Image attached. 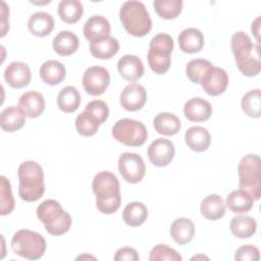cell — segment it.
<instances>
[{
  "mask_svg": "<svg viewBox=\"0 0 261 261\" xmlns=\"http://www.w3.org/2000/svg\"><path fill=\"white\" fill-rule=\"evenodd\" d=\"M118 170L125 181L137 184L143 179L146 173V166L139 154L125 152L119 156Z\"/></svg>",
  "mask_w": 261,
  "mask_h": 261,
  "instance_id": "obj_10",
  "label": "cell"
},
{
  "mask_svg": "<svg viewBox=\"0 0 261 261\" xmlns=\"http://www.w3.org/2000/svg\"><path fill=\"white\" fill-rule=\"evenodd\" d=\"M66 75L64 65L57 60H47L40 67V76L42 81L50 86L60 84Z\"/></svg>",
  "mask_w": 261,
  "mask_h": 261,
  "instance_id": "obj_27",
  "label": "cell"
},
{
  "mask_svg": "<svg viewBox=\"0 0 261 261\" xmlns=\"http://www.w3.org/2000/svg\"><path fill=\"white\" fill-rule=\"evenodd\" d=\"M84 36L90 43L110 37V23L102 15H92L84 25Z\"/></svg>",
  "mask_w": 261,
  "mask_h": 261,
  "instance_id": "obj_16",
  "label": "cell"
},
{
  "mask_svg": "<svg viewBox=\"0 0 261 261\" xmlns=\"http://www.w3.org/2000/svg\"><path fill=\"white\" fill-rule=\"evenodd\" d=\"M177 41L179 49L189 54L200 52L204 46V36L196 28H188L181 31Z\"/></svg>",
  "mask_w": 261,
  "mask_h": 261,
  "instance_id": "obj_20",
  "label": "cell"
},
{
  "mask_svg": "<svg viewBox=\"0 0 261 261\" xmlns=\"http://www.w3.org/2000/svg\"><path fill=\"white\" fill-rule=\"evenodd\" d=\"M74 124L77 133L84 137L94 136L100 126V122L85 110L76 116Z\"/></svg>",
  "mask_w": 261,
  "mask_h": 261,
  "instance_id": "obj_37",
  "label": "cell"
},
{
  "mask_svg": "<svg viewBox=\"0 0 261 261\" xmlns=\"http://www.w3.org/2000/svg\"><path fill=\"white\" fill-rule=\"evenodd\" d=\"M231 233L239 239H248L255 234L257 230L256 220L248 215H237L229 223Z\"/></svg>",
  "mask_w": 261,
  "mask_h": 261,
  "instance_id": "obj_29",
  "label": "cell"
},
{
  "mask_svg": "<svg viewBox=\"0 0 261 261\" xmlns=\"http://www.w3.org/2000/svg\"><path fill=\"white\" fill-rule=\"evenodd\" d=\"M259 250L252 245H245L240 247L234 255V259L239 261H257L259 260Z\"/></svg>",
  "mask_w": 261,
  "mask_h": 261,
  "instance_id": "obj_42",
  "label": "cell"
},
{
  "mask_svg": "<svg viewBox=\"0 0 261 261\" xmlns=\"http://www.w3.org/2000/svg\"><path fill=\"white\" fill-rule=\"evenodd\" d=\"M19 179L18 194L25 202H36L45 193L44 171L42 166L33 160L22 162L17 170Z\"/></svg>",
  "mask_w": 261,
  "mask_h": 261,
  "instance_id": "obj_3",
  "label": "cell"
},
{
  "mask_svg": "<svg viewBox=\"0 0 261 261\" xmlns=\"http://www.w3.org/2000/svg\"><path fill=\"white\" fill-rule=\"evenodd\" d=\"M230 46L239 70L246 76H255L260 72V46L252 43L251 38L244 32L232 35Z\"/></svg>",
  "mask_w": 261,
  "mask_h": 261,
  "instance_id": "obj_2",
  "label": "cell"
},
{
  "mask_svg": "<svg viewBox=\"0 0 261 261\" xmlns=\"http://www.w3.org/2000/svg\"><path fill=\"white\" fill-rule=\"evenodd\" d=\"M120 105L127 111H138L142 109L147 100L145 88L137 83L127 85L120 93Z\"/></svg>",
  "mask_w": 261,
  "mask_h": 261,
  "instance_id": "obj_14",
  "label": "cell"
},
{
  "mask_svg": "<svg viewBox=\"0 0 261 261\" xmlns=\"http://www.w3.org/2000/svg\"><path fill=\"white\" fill-rule=\"evenodd\" d=\"M175 149L171 141L158 138L153 141L148 148V158L150 162L158 167L168 165L174 157Z\"/></svg>",
  "mask_w": 261,
  "mask_h": 261,
  "instance_id": "obj_13",
  "label": "cell"
},
{
  "mask_svg": "<svg viewBox=\"0 0 261 261\" xmlns=\"http://www.w3.org/2000/svg\"><path fill=\"white\" fill-rule=\"evenodd\" d=\"M200 85L208 95L218 96L224 93L228 86L227 72L223 68L211 65L201 79Z\"/></svg>",
  "mask_w": 261,
  "mask_h": 261,
  "instance_id": "obj_12",
  "label": "cell"
},
{
  "mask_svg": "<svg viewBox=\"0 0 261 261\" xmlns=\"http://www.w3.org/2000/svg\"><path fill=\"white\" fill-rule=\"evenodd\" d=\"M31 77L32 73L29 65L20 61L11 62L4 70V80L13 89L27 87L31 82Z\"/></svg>",
  "mask_w": 261,
  "mask_h": 261,
  "instance_id": "obj_15",
  "label": "cell"
},
{
  "mask_svg": "<svg viewBox=\"0 0 261 261\" xmlns=\"http://www.w3.org/2000/svg\"><path fill=\"white\" fill-rule=\"evenodd\" d=\"M253 198L244 190H234L226 197V206L233 213L242 214L250 211L253 207Z\"/></svg>",
  "mask_w": 261,
  "mask_h": 261,
  "instance_id": "obj_30",
  "label": "cell"
},
{
  "mask_svg": "<svg viewBox=\"0 0 261 261\" xmlns=\"http://www.w3.org/2000/svg\"><path fill=\"white\" fill-rule=\"evenodd\" d=\"M25 115L15 106H9L0 114V126L4 132L13 133L21 128L25 123Z\"/></svg>",
  "mask_w": 261,
  "mask_h": 261,
  "instance_id": "obj_25",
  "label": "cell"
},
{
  "mask_svg": "<svg viewBox=\"0 0 261 261\" xmlns=\"http://www.w3.org/2000/svg\"><path fill=\"white\" fill-rule=\"evenodd\" d=\"M112 136L117 142L125 146L140 147L146 142L148 130L141 121L122 118L113 125Z\"/></svg>",
  "mask_w": 261,
  "mask_h": 261,
  "instance_id": "obj_9",
  "label": "cell"
},
{
  "mask_svg": "<svg viewBox=\"0 0 261 261\" xmlns=\"http://www.w3.org/2000/svg\"><path fill=\"white\" fill-rule=\"evenodd\" d=\"M185 141L188 147L195 152L206 151L211 143L209 132L202 126H191L185 134Z\"/></svg>",
  "mask_w": 261,
  "mask_h": 261,
  "instance_id": "obj_21",
  "label": "cell"
},
{
  "mask_svg": "<svg viewBox=\"0 0 261 261\" xmlns=\"http://www.w3.org/2000/svg\"><path fill=\"white\" fill-rule=\"evenodd\" d=\"M96 195V207L103 214H113L121 204L120 186L114 173L103 170L98 172L92 182Z\"/></svg>",
  "mask_w": 261,
  "mask_h": 261,
  "instance_id": "obj_1",
  "label": "cell"
},
{
  "mask_svg": "<svg viewBox=\"0 0 261 261\" xmlns=\"http://www.w3.org/2000/svg\"><path fill=\"white\" fill-rule=\"evenodd\" d=\"M18 108L29 118L40 116L45 109V100L42 94L36 91L23 93L18 100Z\"/></svg>",
  "mask_w": 261,
  "mask_h": 261,
  "instance_id": "obj_18",
  "label": "cell"
},
{
  "mask_svg": "<svg viewBox=\"0 0 261 261\" xmlns=\"http://www.w3.org/2000/svg\"><path fill=\"white\" fill-rule=\"evenodd\" d=\"M115 261H138L139 255L138 252L130 247H123L117 250L115 256Z\"/></svg>",
  "mask_w": 261,
  "mask_h": 261,
  "instance_id": "obj_43",
  "label": "cell"
},
{
  "mask_svg": "<svg viewBox=\"0 0 261 261\" xmlns=\"http://www.w3.org/2000/svg\"><path fill=\"white\" fill-rule=\"evenodd\" d=\"M37 216L51 236H62L71 225V216L65 212L59 202L53 199L43 201L37 207Z\"/></svg>",
  "mask_w": 261,
  "mask_h": 261,
  "instance_id": "obj_5",
  "label": "cell"
},
{
  "mask_svg": "<svg viewBox=\"0 0 261 261\" xmlns=\"http://www.w3.org/2000/svg\"><path fill=\"white\" fill-rule=\"evenodd\" d=\"M148 217V209L141 202H132L127 204L122 211V219L126 225L138 227L142 225Z\"/></svg>",
  "mask_w": 261,
  "mask_h": 261,
  "instance_id": "obj_31",
  "label": "cell"
},
{
  "mask_svg": "<svg viewBox=\"0 0 261 261\" xmlns=\"http://www.w3.org/2000/svg\"><path fill=\"white\" fill-rule=\"evenodd\" d=\"M46 247V241L43 236L29 229L17 230L11 239L13 252L29 260L40 259L44 255Z\"/></svg>",
  "mask_w": 261,
  "mask_h": 261,
  "instance_id": "obj_8",
  "label": "cell"
},
{
  "mask_svg": "<svg viewBox=\"0 0 261 261\" xmlns=\"http://www.w3.org/2000/svg\"><path fill=\"white\" fill-rule=\"evenodd\" d=\"M153 126L160 135L173 136L179 132L181 123L176 115L169 112H161L154 117Z\"/></svg>",
  "mask_w": 261,
  "mask_h": 261,
  "instance_id": "obj_28",
  "label": "cell"
},
{
  "mask_svg": "<svg viewBox=\"0 0 261 261\" xmlns=\"http://www.w3.org/2000/svg\"><path fill=\"white\" fill-rule=\"evenodd\" d=\"M153 7L156 13L163 19H174L182 10L181 0H155Z\"/></svg>",
  "mask_w": 261,
  "mask_h": 261,
  "instance_id": "obj_35",
  "label": "cell"
},
{
  "mask_svg": "<svg viewBox=\"0 0 261 261\" xmlns=\"http://www.w3.org/2000/svg\"><path fill=\"white\" fill-rule=\"evenodd\" d=\"M81 103V95L72 86L64 87L57 96L58 108L65 113H72L77 110Z\"/></svg>",
  "mask_w": 261,
  "mask_h": 261,
  "instance_id": "obj_32",
  "label": "cell"
},
{
  "mask_svg": "<svg viewBox=\"0 0 261 261\" xmlns=\"http://www.w3.org/2000/svg\"><path fill=\"white\" fill-rule=\"evenodd\" d=\"M239 187L247 192L254 201L261 196L260 157L257 154L245 155L238 166Z\"/></svg>",
  "mask_w": 261,
  "mask_h": 261,
  "instance_id": "obj_6",
  "label": "cell"
},
{
  "mask_svg": "<svg viewBox=\"0 0 261 261\" xmlns=\"http://www.w3.org/2000/svg\"><path fill=\"white\" fill-rule=\"evenodd\" d=\"M58 15L66 23H75L84 13V8L79 0H61L58 4Z\"/></svg>",
  "mask_w": 261,
  "mask_h": 261,
  "instance_id": "obj_33",
  "label": "cell"
},
{
  "mask_svg": "<svg viewBox=\"0 0 261 261\" xmlns=\"http://www.w3.org/2000/svg\"><path fill=\"white\" fill-rule=\"evenodd\" d=\"M119 74L128 82H135L141 79L144 74V65L142 60L136 56L126 54L123 55L117 62Z\"/></svg>",
  "mask_w": 261,
  "mask_h": 261,
  "instance_id": "obj_19",
  "label": "cell"
},
{
  "mask_svg": "<svg viewBox=\"0 0 261 261\" xmlns=\"http://www.w3.org/2000/svg\"><path fill=\"white\" fill-rule=\"evenodd\" d=\"M1 4H2V6H3V7H2V8H3V9H2V14H3V19H4V18L6 17L5 12H7V9H6L7 7H6V3H5L4 1H2ZM5 25H6V22L3 21V23H2V34H1V37H3V36L6 34V28H5Z\"/></svg>",
  "mask_w": 261,
  "mask_h": 261,
  "instance_id": "obj_45",
  "label": "cell"
},
{
  "mask_svg": "<svg viewBox=\"0 0 261 261\" xmlns=\"http://www.w3.org/2000/svg\"><path fill=\"white\" fill-rule=\"evenodd\" d=\"M182 258L174 249L164 245L158 244L152 248L149 260L150 261H162V260H169V261H180Z\"/></svg>",
  "mask_w": 261,
  "mask_h": 261,
  "instance_id": "obj_40",
  "label": "cell"
},
{
  "mask_svg": "<svg viewBox=\"0 0 261 261\" xmlns=\"http://www.w3.org/2000/svg\"><path fill=\"white\" fill-rule=\"evenodd\" d=\"M29 31L37 37H46L51 34L54 29V19L51 14L38 11L32 14L28 21Z\"/></svg>",
  "mask_w": 261,
  "mask_h": 261,
  "instance_id": "obj_22",
  "label": "cell"
},
{
  "mask_svg": "<svg viewBox=\"0 0 261 261\" xmlns=\"http://www.w3.org/2000/svg\"><path fill=\"white\" fill-rule=\"evenodd\" d=\"M251 30H252V33L254 34L255 38L257 39L258 43L260 42V38H259V32H260V17L258 16L257 18H255V20L252 22V25H251Z\"/></svg>",
  "mask_w": 261,
  "mask_h": 261,
  "instance_id": "obj_44",
  "label": "cell"
},
{
  "mask_svg": "<svg viewBox=\"0 0 261 261\" xmlns=\"http://www.w3.org/2000/svg\"><path fill=\"white\" fill-rule=\"evenodd\" d=\"M119 18L124 30L135 37H144L152 29L150 14L141 1H125L120 7Z\"/></svg>",
  "mask_w": 261,
  "mask_h": 261,
  "instance_id": "obj_4",
  "label": "cell"
},
{
  "mask_svg": "<svg viewBox=\"0 0 261 261\" xmlns=\"http://www.w3.org/2000/svg\"><path fill=\"white\" fill-rule=\"evenodd\" d=\"M0 194H1V215L10 214L14 208V199L11 192L9 180L4 176H0Z\"/></svg>",
  "mask_w": 261,
  "mask_h": 261,
  "instance_id": "obj_39",
  "label": "cell"
},
{
  "mask_svg": "<svg viewBox=\"0 0 261 261\" xmlns=\"http://www.w3.org/2000/svg\"><path fill=\"white\" fill-rule=\"evenodd\" d=\"M110 83V75L106 68L91 66L86 69L83 75V87L91 96L103 94Z\"/></svg>",
  "mask_w": 261,
  "mask_h": 261,
  "instance_id": "obj_11",
  "label": "cell"
},
{
  "mask_svg": "<svg viewBox=\"0 0 261 261\" xmlns=\"http://www.w3.org/2000/svg\"><path fill=\"white\" fill-rule=\"evenodd\" d=\"M80 45L79 38L75 34L70 31H61L53 39L52 47L53 50L61 55L68 56L73 54Z\"/></svg>",
  "mask_w": 261,
  "mask_h": 261,
  "instance_id": "obj_23",
  "label": "cell"
},
{
  "mask_svg": "<svg viewBox=\"0 0 261 261\" xmlns=\"http://www.w3.org/2000/svg\"><path fill=\"white\" fill-rule=\"evenodd\" d=\"M211 104L200 97L188 100L184 106V114L188 120L193 122H201L210 118L212 114Z\"/></svg>",
  "mask_w": 261,
  "mask_h": 261,
  "instance_id": "obj_17",
  "label": "cell"
},
{
  "mask_svg": "<svg viewBox=\"0 0 261 261\" xmlns=\"http://www.w3.org/2000/svg\"><path fill=\"white\" fill-rule=\"evenodd\" d=\"M201 214L208 220H218L225 214V205L219 195L206 196L200 205Z\"/></svg>",
  "mask_w": 261,
  "mask_h": 261,
  "instance_id": "obj_24",
  "label": "cell"
},
{
  "mask_svg": "<svg viewBox=\"0 0 261 261\" xmlns=\"http://www.w3.org/2000/svg\"><path fill=\"white\" fill-rule=\"evenodd\" d=\"M85 111L92 114L102 124L106 121L109 115V108L102 100H93L86 105Z\"/></svg>",
  "mask_w": 261,
  "mask_h": 261,
  "instance_id": "obj_41",
  "label": "cell"
},
{
  "mask_svg": "<svg viewBox=\"0 0 261 261\" xmlns=\"http://www.w3.org/2000/svg\"><path fill=\"white\" fill-rule=\"evenodd\" d=\"M173 40L168 34L160 33L150 41L148 51V62L150 68L157 74L165 73L171 63V52L173 50Z\"/></svg>",
  "mask_w": 261,
  "mask_h": 261,
  "instance_id": "obj_7",
  "label": "cell"
},
{
  "mask_svg": "<svg viewBox=\"0 0 261 261\" xmlns=\"http://www.w3.org/2000/svg\"><path fill=\"white\" fill-rule=\"evenodd\" d=\"M241 106L245 114L258 118L261 115V93L259 89L247 92L241 101Z\"/></svg>",
  "mask_w": 261,
  "mask_h": 261,
  "instance_id": "obj_36",
  "label": "cell"
},
{
  "mask_svg": "<svg viewBox=\"0 0 261 261\" xmlns=\"http://www.w3.org/2000/svg\"><path fill=\"white\" fill-rule=\"evenodd\" d=\"M195 234V225L189 218H176L170 226V236L178 245L190 243Z\"/></svg>",
  "mask_w": 261,
  "mask_h": 261,
  "instance_id": "obj_26",
  "label": "cell"
},
{
  "mask_svg": "<svg viewBox=\"0 0 261 261\" xmlns=\"http://www.w3.org/2000/svg\"><path fill=\"white\" fill-rule=\"evenodd\" d=\"M91 54L95 58L110 59L119 51V43L113 37H108L101 41L90 44Z\"/></svg>",
  "mask_w": 261,
  "mask_h": 261,
  "instance_id": "obj_34",
  "label": "cell"
},
{
  "mask_svg": "<svg viewBox=\"0 0 261 261\" xmlns=\"http://www.w3.org/2000/svg\"><path fill=\"white\" fill-rule=\"evenodd\" d=\"M211 65H212L211 62L206 59H202V58L192 59L186 66V74L192 83L200 84L204 73Z\"/></svg>",
  "mask_w": 261,
  "mask_h": 261,
  "instance_id": "obj_38",
  "label": "cell"
}]
</instances>
